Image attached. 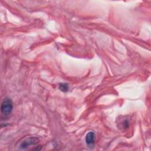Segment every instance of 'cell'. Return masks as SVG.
I'll return each mask as SVG.
<instances>
[{
    "instance_id": "277c9868",
    "label": "cell",
    "mask_w": 151,
    "mask_h": 151,
    "mask_svg": "<svg viewBox=\"0 0 151 151\" xmlns=\"http://www.w3.org/2000/svg\"><path fill=\"white\" fill-rule=\"evenodd\" d=\"M59 89L63 92H67L69 89V87H68V84H66V83H61V84H60Z\"/></svg>"
},
{
    "instance_id": "7a4b0ae2",
    "label": "cell",
    "mask_w": 151,
    "mask_h": 151,
    "mask_svg": "<svg viewBox=\"0 0 151 151\" xmlns=\"http://www.w3.org/2000/svg\"><path fill=\"white\" fill-rule=\"evenodd\" d=\"M39 142V139L35 137H32L26 139L20 145V148L21 149H26L31 145H35Z\"/></svg>"
},
{
    "instance_id": "6da1fadb",
    "label": "cell",
    "mask_w": 151,
    "mask_h": 151,
    "mask_svg": "<svg viewBox=\"0 0 151 151\" xmlns=\"http://www.w3.org/2000/svg\"><path fill=\"white\" fill-rule=\"evenodd\" d=\"M12 109L13 104L11 100L8 98L5 99L3 100L1 107V111L2 114L5 116H8L11 113Z\"/></svg>"
},
{
    "instance_id": "3957f363",
    "label": "cell",
    "mask_w": 151,
    "mask_h": 151,
    "mask_svg": "<svg viewBox=\"0 0 151 151\" xmlns=\"http://www.w3.org/2000/svg\"><path fill=\"white\" fill-rule=\"evenodd\" d=\"M95 134L93 132H89L86 136V143L90 146L93 145L95 142Z\"/></svg>"
}]
</instances>
